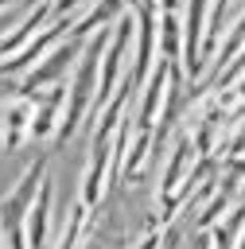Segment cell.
Instances as JSON below:
<instances>
[{
    "instance_id": "obj_1",
    "label": "cell",
    "mask_w": 245,
    "mask_h": 249,
    "mask_svg": "<svg viewBox=\"0 0 245 249\" xmlns=\"http://www.w3.org/2000/svg\"><path fill=\"white\" fill-rule=\"evenodd\" d=\"M82 0H58V12H66V8H78Z\"/></svg>"
},
{
    "instance_id": "obj_2",
    "label": "cell",
    "mask_w": 245,
    "mask_h": 249,
    "mask_svg": "<svg viewBox=\"0 0 245 249\" xmlns=\"http://www.w3.org/2000/svg\"><path fill=\"white\" fill-rule=\"evenodd\" d=\"M237 249H245V233H241V241H237Z\"/></svg>"
}]
</instances>
